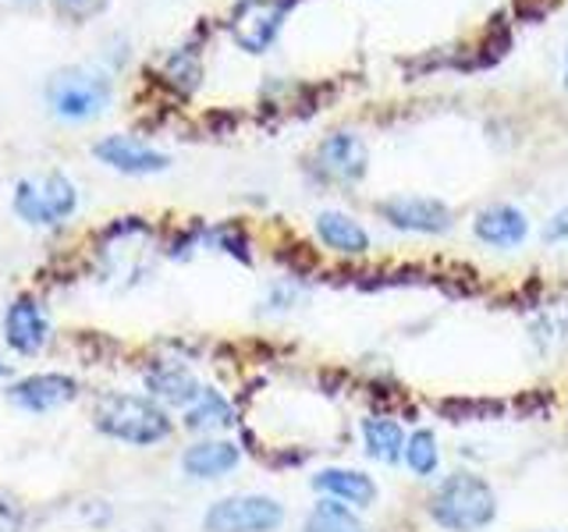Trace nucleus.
I'll use <instances>...</instances> for the list:
<instances>
[{"label": "nucleus", "mask_w": 568, "mask_h": 532, "mask_svg": "<svg viewBox=\"0 0 568 532\" xmlns=\"http://www.w3.org/2000/svg\"><path fill=\"white\" fill-rule=\"evenodd\" d=\"M405 466L413 475H434L440 466V448H437V437L434 430H413L405 437Z\"/></svg>", "instance_id": "obj_20"}, {"label": "nucleus", "mask_w": 568, "mask_h": 532, "mask_svg": "<svg viewBox=\"0 0 568 532\" xmlns=\"http://www.w3.org/2000/svg\"><path fill=\"white\" fill-rule=\"evenodd\" d=\"M0 377H8V366H0Z\"/></svg>", "instance_id": "obj_26"}, {"label": "nucleus", "mask_w": 568, "mask_h": 532, "mask_svg": "<svg viewBox=\"0 0 568 532\" xmlns=\"http://www.w3.org/2000/svg\"><path fill=\"white\" fill-rule=\"evenodd\" d=\"M284 522V508L266 493H235L213 501L203 514L206 532H274Z\"/></svg>", "instance_id": "obj_4"}, {"label": "nucleus", "mask_w": 568, "mask_h": 532, "mask_svg": "<svg viewBox=\"0 0 568 532\" xmlns=\"http://www.w3.org/2000/svg\"><path fill=\"white\" fill-rule=\"evenodd\" d=\"M146 390L160 405L189 408L192 401H200L206 387L195 380V372L182 362H153L146 369Z\"/></svg>", "instance_id": "obj_14"}, {"label": "nucleus", "mask_w": 568, "mask_h": 532, "mask_svg": "<svg viewBox=\"0 0 568 532\" xmlns=\"http://www.w3.org/2000/svg\"><path fill=\"white\" fill-rule=\"evenodd\" d=\"M168 82H182V89L189 93V89H195V82H200V61H195L192 50H178L171 64H168Z\"/></svg>", "instance_id": "obj_21"}, {"label": "nucleus", "mask_w": 568, "mask_h": 532, "mask_svg": "<svg viewBox=\"0 0 568 532\" xmlns=\"http://www.w3.org/2000/svg\"><path fill=\"white\" fill-rule=\"evenodd\" d=\"M97 160L106 167H114L121 174H160L171 167V156L160 153L146 142H139L132 135H106L93 146Z\"/></svg>", "instance_id": "obj_11"}, {"label": "nucleus", "mask_w": 568, "mask_h": 532, "mask_svg": "<svg viewBox=\"0 0 568 532\" xmlns=\"http://www.w3.org/2000/svg\"><path fill=\"white\" fill-rule=\"evenodd\" d=\"M111 103V82L97 71L64 68L47 82V106L64 121H93Z\"/></svg>", "instance_id": "obj_3"}, {"label": "nucleus", "mask_w": 568, "mask_h": 532, "mask_svg": "<svg viewBox=\"0 0 568 532\" xmlns=\"http://www.w3.org/2000/svg\"><path fill=\"white\" fill-rule=\"evenodd\" d=\"M79 206V192L64 174H47L40 182H18L14 213L26 224H58L68 221Z\"/></svg>", "instance_id": "obj_6"}, {"label": "nucleus", "mask_w": 568, "mask_h": 532, "mask_svg": "<svg viewBox=\"0 0 568 532\" xmlns=\"http://www.w3.org/2000/svg\"><path fill=\"white\" fill-rule=\"evenodd\" d=\"M313 167L320 171V177H327V182L355 185V182H363L369 171V150L355 132H331L327 139H320V146L313 150Z\"/></svg>", "instance_id": "obj_8"}, {"label": "nucleus", "mask_w": 568, "mask_h": 532, "mask_svg": "<svg viewBox=\"0 0 568 532\" xmlns=\"http://www.w3.org/2000/svg\"><path fill=\"white\" fill-rule=\"evenodd\" d=\"M363 443H366V454L373 461L395 466V461L405 454V430L395 419L369 416V419H363Z\"/></svg>", "instance_id": "obj_17"}, {"label": "nucleus", "mask_w": 568, "mask_h": 532, "mask_svg": "<svg viewBox=\"0 0 568 532\" xmlns=\"http://www.w3.org/2000/svg\"><path fill=\"white\" fill-rule=\"evenodd\" d=\"M4 341L14 355H40L50 341V319L32 295H18L4 313Z\"/></svg>", "instance_id": "obj_10"}, {"label": "nucleus", "mask_w": 568, "mask_h": 532, "mask_svg": "<svg viewBox=\"0 0 568 532\" xmlns=\"http://www.w3.org/2000/svg\"><path fill=\"white\" fill-rule=\"evenodd\" d=\"M316 238L337 256H366L369 253L366 227L355 217H348V213H342V209L316 213Z\"/></svg>", "instance_id": "obj_16"}, {"label": "nucleus", "mask_w": 568, "mask_h": 532, "mask_svg": "<svg viewBox=\"0 0 568 532\" xmlns=\"http://www.w3.org/2000/svg\"><path fill=\"white\" fill-rule=\"evenodd\" d=\"M565 89H568V58H565Z\"/></svg>", "instance_id": "obj_25"}, {"label": "nucleus", "mask_w": 568, "mask_h": 532, "mask_svg": "<svg viewBox=\"0 0 568 532\" xmlns=\"http://www.w3.org/2000/svg\"><path fill=\"white\" fill-rule=\"evenodd\" d=\"M544 242H550V245H558V242H568V206H561L555 217L547 221V227H544Z\"/></svg>", "instance_id": "obj_23"}, {"label": "nucleus", "mask_w": 568, "mask_h": 532, "mask_svg": "<svg viewBox=\"0 0 568 532\" xmlns=\"http://www.w3.org/2000/svg\"><path fill=\"white\" fill-rule=\"evenodd\" d=\"M75 398H79V383L71 377H64V372H32V377H22L18 383L8 387V401L22 408V412H32V416L64 408Z\"/></svg>", "instance_id": "obj_9"}, {"label": "nucleus", "mask_w": 568, "mask_h": 532, "mask_svg": "<svg viewBox=\"0 0 568 532\" xmlns=\"http://www.w3.org/2000/svg\"><path fill=\"white\" fill-rule=\"evenodd\" d=\"M292 8H295V0H239L235 11L227 14L231 40L245 53L271 50Z\"/></svg>", "instance_id": "obj_5"}, {"label": "nucleus", "mask_w": 568, "mask_h": 532, "mask_svg": "<svg viewBox=\"0 0 568 532\" xmlns=\"http://www.w3.org/2000/svg\"><path fill=\"white\" fill-rule=\"evenodd\" d=\"M22 525H26L22 504H18L11 493L0 490V532H22Z\"/></svg>", "instance_id": "obj_22"}, {"label": "nucleus", "mask_w": 568, "mask_h": 532, "mask_svg": "<svg viewBox=\"0 0 568 532\" xmlns=\"http://www.w3.org/2000/svg\"><path fill=\"white\" fill-rule=\"evenodd\" d=\"M426 511L444 532H479L497 519V493L484 475L458 469L434 487Z\"/></svg>", "instance_id": "obj_1"}, {"label": "nucleus", "mask_w": 568, "mask_h": 532, "mask_svg": "<svg viewBox=\"0 0 568 532\" xmlns=\"http://www.w3.org/2000/svg\"><path fill=\"white\" fill-rule=\"evenodd\" d=\"M93 426L118 443H132V448H153V443L168 440L174 422L168 408L150 395H103L93 408Z\"/></svg>", "instance_id": "obj_2"}, {"label": "nucleus", "mask_w": 568, "mask_h": 532, "mask_svg": "<svg viewBox=\"0 0 568 532\" xmlns=\"http://www.w3.org/2000/svg\"><path fill=\"white\" fill-rule=\"evenodd\" d=\"M239 461H242L239 443L206 437V440H195L192 448H185L182 469L189 479H221L231 469H239Z\"/></svg>", "instance_id": "obj_15"}, {"label": "nucleus", "mask_w": 568, "mask_h": 532, "mask_svg": "<svg viewBox=\"0 0 568 532\" xmlns=\"http://www.w3.org/2000/svg\"><path fill=\"white\" fill-rule=\"evenodd\" d=\"M302 532H366L363 519L355 514V508L342 504V501H320L310 514L306 522H302Z\"/></svg>", "instance_id": "obj_19"}, {"label": "nucleus", "mask_w": 568, "mask_h": 532, "mask_svg": "<svg viewBox=\"0 0 568 532\" xmlns=\"http://www.w3.org/2000/svg\"><path fill=\"white\" fill-rule=\"evenodd\" d=\"M473 235L490 245V248H519L529 235V221L519 206L511 203H494L487 209L476 213L473 221Z\"/></svg>", "instance_id": "obj_12"}, {"label": "nucleus", "mask_w": 568, "mask_h": 532, "mask_svg": "<svg viewBox=\"0 0 568 532\" xmlns=\"http://www.w3.org/2000/svg\"><path fill=\"white\" fill-rule=\"evenodd\" d=\"M313 490L316 493H327L331 501H342L355 511H363V508H373L377 504V483H373V475H366L363 469H320L313 475Z\"/></svg>", "instance_id": "obj_13"}, {"label": "nucleus", "mask_w": 568, "mask_h": 532, "mask_svg": "<svg viewBox=\"0 0 568 532\" xmlns=\"http://www.w3.org/2000/svg\"><path fill=\"white\" fill-rule=\"evenodd\" d=\"M377 213L405 235H444L455 221L448 203L434 200V195H390V200L377 203Z\"/></svg>", "instance_id": "obj_7"}, {"label": "nucleus", "mask_w": 568, "mask_h": 532, "mask_svg": "<svg viewBox=\"0 0 568 532\" xmlns=\"http://www.w3.org/2000/svg\"><path fill=\"white\" fill-rule=\"evenodd\" d=\"M103 0H53V11H61L68 18H79V14H89L97 11Z\"/></svg>", "instance_id": "obj_24"}, {"label": "nucleus", "mask_w": 568, "mask_h": 532, "mask_svg": "<svg viewBox=\"0 0 568 532\" xmlns=\"http://www.w3.org/2000/svg\"><path fill=\"white\" fill-rule=\"evenodd\" d=\"M231 422H235V412H231V405L221 390H213V387H206L200 395V401H192L185 408V430H192V433L227 430Z\"/></svg>", "instance_id": "obj_18"}]
</instances>
